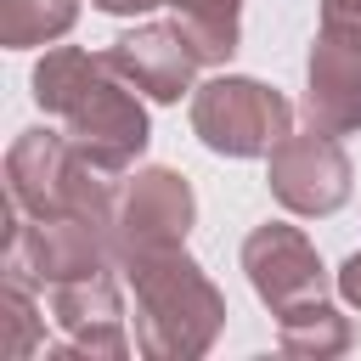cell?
I'll list each match as a JSON object with an SVG mask.
<instances>
[{"label": "cell", "mask_w": 361, "mask_h": 361, "mask_svg": "<svg viewBox=\"0 0 361 361\" xmlns=\"http://www.w3.org/2000/svg\"><path fill=\"white\" fill-rule=\"evenodd\" d=\"M192 135L220 158H271V147L293 135V107L248 73H220L192 90Z\"/></svg>", "instance_id": "obj_4"}, {"label": "cell", "mask_w": 361, "mask_h": 361, "mask_svg": "<svg viewBox=\"0 0 361 361\" xmlns=\"http://www.w3.org/2000/svg\"><path fill=\"white\" fill-rule=\"evenodd\" d=\"M265 180H271V197L299 214V220H322L333 209L350 203V186H355V169L338 147V135L327 130H305V135H282L265 158Z\"/></svg>", "instance_id": "obj_7"}, {"label": "cell", "mask_w": 361, "mask_h": 361, "mask_svg": "<svg viewBox=\"0 0 361 361\" xmlns=\"http://www.w3.org/2000/svg\"><path fill=\"white\" fill-rule=\"evenodd\" d=\"M34 102L51 118H62V135L73 141V152L113 180L130 175V164L152 141L147 107L135 85L107 62V51L90 56L79 45H51L34 68Z\"/></svg>", "instance_id": "obj_1"}, {"label": "cell", "mask_w": 361, "mask_h": 361, "mask_svg": "<svg viewBox=\"0 0 361 361\" xmlns=\"http://www.w3.org/2000/svg\"><path fill=\"white\" fill-rule=\"evenodd\" d=\"M135 293V350L147 361H197L226 327V293L186 248L135 254L118 265Z\"/></svg>", "instance_id": "obj_2"}, {"label": "cell", "mask_w": 361, "mask_h": 361, "mask_svg": "<svg viewBox=\"0 0 361 361\" xmlns=\"http://www.w3.org/2000/svg\"><path fill=\"white\" fill-rule=\"evenodd\" d=\"M322 28L361 34V0H322Z\"/></svg>", "instance_id": "obj_16"}, {"label": "cell", "mask_w": 361, "mask_h": 361, "mask_svg": "<svg viewBox=\"0 0 361 361\" xmlns=\"http://www.w3.org/2000/svg\"><path fill=\"white\" fill-rule=\"evenodd\" d=\"M0 310H6V327H11L6 355H28V350L39 344V322H34V293H28V282H23V276H6Z\"/></svg>", "instance_id": "obj_15"}, {"label": "cell", "mask_w": 361, "mask_h": 361, "mask_svg": "<svg viewBox=\"0 0 361 361\" xmlns=\"http://www.w3.org/2000/svg\"><path fill=\"white\" fill-rule=\"evenodd\" d=\"M107 62L152 102H180L186 90H197V68L203 56L192 51V39L180 34V23H141L130 34H118L107 45Z\"/></svg>", "instance_id": "obj_11"}, {"label": "cell", "mask_w": 361, "mask_h": 361, "mask_svg": "<svg viewBox=\"0 0 361 361\" xmlns=\"http://www.w3.org/2000/svg\"><path fill=\"white\" fill-rule=\"evenodd\" d=\"M79 23V0H0V45L28 51L51 45Z\"/></svg>", "instance_id": "obj_14"}, {"label": "cell", "mask_w": 361, "mask_h": 361, "mask_svg": "<svg viewBox=\"0 0 361 361\" xmlns=\"http://www.w3.org/2000/svg\"><path fill=\"white\" fill-rule=\"evenodd\" d=\"M305 118L327 135L361 130V34L322 28L305 62Z\"/></svg>", "instance_id": "obj_10"}, {"label": "cell", "mask_w": 361, "mask_h": 361, "mask_svg": "<svg viewBox=\"0 0 361 361\" xmlns=\"http://www.w3.org/2000/svg\"><path fill=\"white\" fill-rule=\"evenodd\" d=\"M197 226V197L192 180L175 169H135L130 186L118 192L113 209V259H135V254H158V248H186V231Z\"/></svg>", "instance_id": "obj_6"}, {"label": "cell", "mask_w": 361, "mask_h": 361, "mask_svg": "<svg viewBox=\"0 0 361 361\" xmlns=\"http://www.w3.org/2000/svg\"><path fill=\"white\" fill-rule=\"evenodd\" d=\"M6 197L17 214H85L96 226L113 231V209H118V192H113V175H102L96 164H85L73 152V141L62 130H23L6 152Z\"/></svg>", "instance_id": "obj_3"}, {"label": "cell", "mask_w": 361, "mask_h": 361, "mask_svg": "<svg viewBox=\"0 0 361 361\" xmlns=\"http://www.w3.org/2000/svg\"><path fill=\"white\" fill-rule=\"evenodd\" d=\"M96 11H107V17H141V11H152V6H164V0H90Z\"/></svg>", "instance_id": "obj_18"}, {"label": "cell", "mask_w": 361, "mask_h": 361, "mask_svg": "<svg viewBox=\"0 0 361 361\" xmlns=\"http://www.w3.org/2000/svg\"><path fill=\"white\" fill-rule=\"evenodd\" d=\"M51 322L62 327V350L68 355H90V361H124L130 355V333H124V305H118V282L113 271L79 276V282H56L51 288Z\"/></svg>", "instance_id": "obj_9"}, {"label": "cell", "mask_w": 361, "mask_h": 361, "mask_svg": "<svg viewBox=\"0 0 361 361\" xmlns=\"http://www.w3.org/2000/svg\"><path fill=\"white\" fill-rule=\"evenodd\" d=\"M169 11H175V23H180V34L192 39V51L203 56V62H231V51H237V11H243V0H164Z\"/></svg>", "instance_id": "obj_13"}, {"label": "cell", "mask_w": 361, "mask_h": 361, "mask_svg": "<svg viewBox=\"0 0 361 361\" xmlns=\"http://www.w3.org/2000/svg\"><path fill=\"white\" fill-rule=\"evenodd\" d=\"M333 282H338L344 305H355V310H361V254H350V259L338 265V276H333Z\"/></svg>", "instance_id": "obj_17"}, {"label": "cell", "mask_w": 361, "mask_h": 361, "mask_svg": "<svg viewBox=\"0 0 361 361\" xmlns=\"http://www.w3.org/2000/svg\"><path fill=\"white\" fill-rule=\"evenodd\" d=\"M243 271H248V288L271 305V316L327 293V271H322L316 243L282 220H265L243 237Z\"/></svg>", "instance_id": "obj_8"}, {"label": "cell", "mask_w": 361, "mask_h": 361, "mask_svg": "<svg viewBox=\"0 0 361 361\" xmlns=\"http://www.w3.org/2000/svg\"><path fill=\"white\" fill-rule=\"evenodd\" d=\"M113 237L107 226L85 214H17L6 220V276H23L28 288L79 282L96 271H113Z\"/></svg>", "instance_id": "obj_5"}, {"label": "cell", "mask_w": 361, "mask_h": 361, "mask_svg": "<svg viewBox=\"0 0 361 361\" xmlns=\"http://www.w3.org/2000/svg\"><path fill=\"white\" fill-rule=\"evenodd\" d=\"M276 344H282V355H299V361H333L355 344V327L327 299H305L276 316Z\"/></svg>", "instance_id": "obj_12"}]
</instances>
